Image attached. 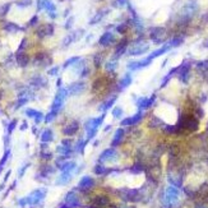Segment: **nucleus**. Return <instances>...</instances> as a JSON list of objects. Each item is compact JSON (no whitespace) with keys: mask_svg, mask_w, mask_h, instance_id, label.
<instances>
[{"mask_svg":"<svg viewBox=\"0 0 208 208\" xmlns=\"http://www.w3.org/2000/svg\"><path fill=\"white\" fill-rule=\"evenodd\" d=\"M106 118V114H101L97 118H90L88 120L84 121V130H86V139L91 142L96 137L98 132V128L102 125L103 120Z\"/></svg>","mask_w":208,"mask_h":208,"instance_id":"1","label":"nucleus"},{"mask_svg":"<svg viewBox=\"0 0 208 208\" xmlns=\"http://www.w3.org/2000/svg\"><path fill=\"white\" fill-rule=\"evenodd\" d=\"M69 96L68 93V90L65 87H60L59 90H57L56 95H55V98H54L52 101V105H51V109H50V111H51L52 114L57 115L61 111V109H63L64 106V102L65 100H67V97Z\"/></svg>","mask_w":208,"mask_h":208,"instance_id":"2","label":"nucleus"},{"mask_svg":"<svg viewBox=\"0 0 208 208\" xmlns=\"http://www.w3.org/2000/svg\"><path fill=\"white\" fill-rule=\"evenodd\" d=\"M46 193H47V190H46L45 188H38V189L33 190L29 195H27V197H26L28 206H37V204H40V203L45 199Z\"/></svg>","mask_w":208,"mask_h":208,"instance_id":"3","label":"nucleus"},{"mask_svg":"<svg viewBox=\"0 0 208 208\" xmlns=\"http://www.w3.org/2000/svg\"><path fill=\"white\" fill-rule=\"evenodd\" d=\"M96 185V181L92 176H88V175H84L82 179L79 180L78 185H77V189H78L80 193H87L90 192L91 189H93Z\"/></svg>","mask_w":208,"mask_h":208,"instance_id":"4","label":"nucleus"},{"mask_svg":"<svg viewBox=\"0 0 208 208\" xmlns=\"http://www.w3.org/2000/svg\"><path fill=\"white\" fill-rule=\"evenodd\" d=\"M64 204L67 206V208H78L80 207V199L79 197L75 194V189H73L70 192H68L65 194V198H64Z\"/></svg>","mask_w":208,"mask_h":208,"instance_id":"5","label":"nucleus"},{"mask_svg":"<svg viewBox=\"0 0 208 208\" xmlns=\"http://www.w3.org/2000/svg\"><path fill=\"white\" fill-rule=\"evenodd\" d=\"M178 198H179L178 188L174 186V185L167 186L166 192H165V203H166V206H172L176 201H178Z\"/></svg>","mask_w":208,"mask_h":208,"instance_id":"6","label":"nucleus"},{"mask_svg":"<svg viewBox=\"0 0 208 208\" xmlns=\"http://www.w3.org/2000/svg\"><path fill=\"white\" fill-rule=\"evenodd\" d=\"M155 101H156V95H152L149 97H139L136 101V106L139 111H144V110H148L155 103Z\"/></svg>","mask_w":208,"mask_h":208,"instance_id":"7","label":"nucleus"},{"mask_svg":"<svg viewBox=\"0 0 208 208\" xmlns=\"http://www.w3.org/2000/svg\"><path fill=\"white\" fill-rule=\"evenodd\" d=\"M143 118H144L143 111H138V113L132 115V116H128V118L123 119V120L120 121V125L123 126V128H124V126H133V125L138 124V123H141Z\"/></svg>","mask_w":208,"mask_h":208,"instance_id":"8","label":"nucleus"},{"mask_svg":"<svg viewBox=\"0 0 208 208\" xmlns=\"http://www.w3.org/2000/svg\"><path fill=\"white\" fill-rule=\"evenodd\" d=\"M190 68L192 65L189 61H183V64L178 67V77L179 79L181 80L184 83H188V80H189V74H190Z\"/></svg>","mask_w":208,"mask_h":208,"instance_id":"9","label":"nucleus"},{"mask_svg":"<svg viewBox=\"0 0 208 208\" xmlns=\"http://www.w3.org/2000/svg\"><path fill=\"white\" fill-rule=\"evenodd\" d=\"M38 9H45L51 18H56V6L51 0H38Z\"/></svg>","mask_w":208,"mask_h":208,"instance_id":"10","label":"nucleus"},{"mask_svg":"<svg viewBox=\"0 0 208 208\" xmlns=\"http://www.w3.org/2000/svg\"><path fill=\"white\" fill-rule=\"evenodd\" d=\"M116 156H118V151L114 147L106 148L105 151L98 156V164H105L107 161H113Z\"/></svg>","mask_w":208,"mask_h":208,"instance_id":"11","label":"nucleus"},{"mask_svg":"<svg viewBox=\"0 0 208 208\" xmlns=\"http://www.w3.org/2000/svg\"><path fill=\"white\" fill-rule=\"evenodd\" d=\"M148 49H149V46L146 44V42H137V44L133 45V47L129 50V55H132V56L142 55V54L147 52Z\"/></svg>","mask_w":208,"mask_h":208,"instance_id":"12","label":"nucleus"},{"mask_svg":"<svg viewBox=\"0 0 208 208\" xmlns=\"http://www.w3.org/2000/svg\"><path fill=\"white\" fill-rule=\"evenodd\" d=\"M165 33L166 31L162 27H156L151 31V40L156 44H162L164 42V37H165Z\"/></svg>","mask_w":208,"mask_h":208,"instance_id":"13","label":"nucleus"},{"mask_svg":"<svg viewBox=\"0 0 208 208\" xmlns=\"http://www.w3.org/2000/svg\"><path fill=\"white\" fill-rule=\"evenodd\" d=\"M67 90H68V93L72 95V96L80 95L82 92H84V90H86V83L84 82H74V83H72Z\"/></svg>","mask_w":208,"mask_h":208,"instance_id":"14","label":"nucleus"},{"mask_svg":"<svg viewBox=\"0 0 208 208\" xmlns=\"http://www.w3.org/2000/svg\"><path fill=\"white\" fill-rule=\"evenodd\" d=\"M78 130H79V123L77 120H73V121L69 123L67 126H64L63 134H64V136H67V137H73V136H75V134L78 133Z\"/></svg>","mask_w":208,"mask_h":208,"instance_id":"15","label":"nucleus"},{"mask_svg":"<svg viewBox=\"0 0 208 208\" xmlns=\"http://www.w3.org/2000/svg\"><path fill=\"white\" fill-rule=\"evenodd\" d=\"M116 98H118V96H116V95H114V96H111V97L106 98L105 101H103V102L101 103V105L98 106V109H97V110L100 111V113H102V114H106L110 109H113L114 103L116 102Z\"/></svg>","mask_w":208,"mask_h":208,"instance_id":"16","label":"nucleus"},{"mask_svg":"<svg viewBox=\"0 0 208 208\" xmlns=\"http://www.w3.org/2000/svg\"><path fill=\"white\" fill-rule=\"evenodd\" d=\"M24 114H26V116L27 118H29V119H33L34 123L36 124H40V123L44 120V114L41 113V111H37L36 109H26L24 111Z\"/></svg>","mask_w":208,"mask_h":208,"instance_id":"17","label":"nucleus"},{"mask_svg":"<svg viewBox=\"0 0 208 208\" xmlns=\"http://www.w3.org/2000/svg\"><path fill=\"white\" fill-rule=\"evenodd\" d=\"M124 136H125V129L123 128V126H121V128H119V129H116V132H115L114 137H113V141H111V146L115 148V147H118L119 144H121Z\"/></svg>","mask_w":208,"mask_h":208,"instance_id":"18","label":"nucleus"},{"mask_svg":"<svg viewBox=\"0 0 208 208\" xmlns=\"http://www.w3.org/2000/svg\"><path fill=\"white\" fill-rule=\"evenodd\" d=\"M169 50H171V47H170V45H169L167 42H166V44L162 45V46H161V47H159L157 50H155V51H153V52H151V54H149V55H148L147 57H148V59L152 61L153 59H156V57H159V56H161V55H164V54H166V52L169 51Z\"/></svg>","mask_w":208,"mask_h":208,"instance_id":"19","label":"nucleus"},{"mask_svg":"<svg viewBox=\"0 0 208 208\" xmlns=\"http://www.w3.org/2000/svg\"><path fill=\"white\" fill-rule=\"evenodd\" d=\"M114 42H115V36L111 32H105L98 40V44L101 46H110Z\"/></svg>","mask_w":208,"mask_h":208,"instance_id":"20","label":"nucleus"},{"mask_svg":"<svg viewBox=\"0 0 208 208\" xmlns=\"http://www.w3.org/2000/svg\"><path fill=\"white\" fill-rule=\"evenodd\" d=\"M132 82H133V77H132V74H130V73H126V74L120 79V82H119V84H118V90H119V91H124L125 88H128V87L130 86V84H132Z\"/></svg>","mask_w":208,"mask_h":208,"instance_id":"21","label":"nucleus"},{"mask_svg":"<svg viewBox=\"0 0 208 208\" xmlns=\"http://www.w3.org/2000/svg\"><path fill=\"white\" fill-rule=\"evenodd\" d=\"M126 47H128V41L123 40L120 44L116 46V50H115V54H114V60H118L119 57L126 51Z\"/></svg>","mask_w":208,"mask_h":208,"instance_id":"22","label":"nucleus"},{"mask_svg":"<svg viewBox=\"0 0 208 208\" xmlns=\"http://www.w3.org/2000/svg\"><path fill=\"white\" fill-rule=\"evenodd\" d=\"M73 179V172H61L56 180V185H67Z\"/></svg>","mask_w":208,"mask_h":208,"instance_id":"23","label":"nucleus"},{"mask_svg":"<svg viewBox=\"0 0 208 208\" xmlns=\"http://www.w3.org/2000/svg\"><path fill=\"white\" fill-rule=\"evenodd\" d=\"M114 171V169H107L106 166H103V164H97L96 166L93 167V172L96 175H100V176H102V175H109L111 174V172Z\"/></svg>","mask_w":208,"mask_h":208,"instance_id":"24","label":"nucleus"},{"mask_svg":"<svg viewBox=\"0 0 208 208\" xmlns=\"http://www.w3.org/2000/svg\"><path fill=\"white\" fill-rule=\"evenodd\" d=\"M90 143L87 139H83V138H80V139L77 141V143L74 146V148H73V151H75L77 153H79V155H83L84 153V149H86V146Z\"/></svg>","mask_w":208,"mask_h":208,"instance_id":"25","label":"nucleus"},{"mask_svg":"<svg viewBox=\"0 0 208 208\" xmlns=\"http://www.w3.org/2000/svg\"><path fill=\"white\" fill-rule=\"evenodd\" d=\"M54 33V26L52 24H45L42 26L40 29L37 31V34L40 37H45V36H51Z\"/></svg>","mask_w":208,"mask_h":208,"instance_id":"26","label":"nucleus"},{"mask_svg":"<svg viewBox=\"0 0 208 208\" xmlns=\"http://www.w3.org/2000/svg\"><path fill=\"white\" fill-rule=\"evenodd\" d=\"M77 169V164H75V161H69L67 160L65 162L61 165V167L59 169V170L61 172H73Z\"/></svg>","mask_w":208,"mask_h":208,"instance_id":"27","label":"nucleus"},{"mask_svg":"<svg viewBox=\"0 0 208 208\" xmlns=\"http://www.w3.org/2000/svg\"><path fill=\"white\" fill-rule=\"evenodd\" d=\"M54 141V132H52V129H45L44 132H42L41 134V142L42 143H46V144H49L50 142H52Z\"/></svg>","mask_w":208,"mask_h":208,"instance_id":"28","label":"nucleus"},{"mask_svg":"<svg viewBox=\"0 0 208 208\" xmlns=\"http://www.w3.org/2000/svg\"><path fill=\"white\" fill-rule=\"evenodd\" d=\"M56 152L59 153L60 156H64V157H70V155L73 153V147H68V146H63V144H59L56 147Z\"/></svg>","mask_w":208,"mask_h":208,"instance_id":"29","label":"nucleus"},{"mask_svg":"<svg viewBox=\"0 0 208 208\" xmlns=\"http://www.w3.org/2000/svg\"><path fill=\"white\" fill-rule=\"evenodd\" d=\"M176 73H178V67H176V68H172L171 70L167 74H166V75L164 77L162 82H161V88H164L165 86H166V84L169 83V80H170V79L172 78V77H174V74H176Z\"/></svg>","mask_w":208,"mask_h":208,"instance_id":"30","label":"nucleus"},{"mask_svg":"<svg viewBox=\"0 0 208 208\" xmlns=\"http://www.w3.org/2000/svg\"><path fill=\"white\" fill-rule=\"evenodd\" d=\"M28 61H29V59L26 54H22V52L17 54V63L21 65V67H26V65L28 64Z\"/></svg>","mask_w":208,"mask_h":208,"instance_id":"31","label":"nucleus"},{"mask_svg":"<svg viewBox=\"0 0 208 208\" xmlns=\"http://www.w3.org/2000/svg\"><path fill=\"white\" fill-rule=\"evenodd\" d=\"M111 114H113V118H114V119L119 120V119H121L123 115H124V110H123V107L116 106V107H114V109H113Z\"/></svg>","mask_w":208,"mask_h":208,"instance_id":"32","label":"nucleus"},{"mask_svg":"<svg viewBox=\"0 0 208 208\" xmlns=\"http://www.w3.org/2000/svg\"><path fill=\"white\" fill-rule=\"evenodd\" d=\"M79 60H80V57H79V56H73V57H70V59H68L67 61H65L64 65H63V68H64V69H67V68H69V67H72V65L77 64Z\"/></svg>","mask_w":208,"mask_h":208,"instance_id":"33","label":"nucleus"},{"mask_svg":"<svg viewBox=\"0 0 208 208\" xmlns=\"http://www.w3.org/2000/svg\"><path fill=\"white\" fill-rule=\"evenodd\" d=\"M40 157H41V159L44 160V161H50V160L52 159V153L49 151V148H47V149H44V148H42V149H41Z\"/></svg>","mask_w":208,"mask_h":208,"instance_id":"34","label":"nucleus"},{"mask_svg":"<svg viewBox=\"0 0 208 208\" xmlns=\"http://www.w3.org/2000/svg\"><path fill=\"white\" fill-rule=\"evenodd\" d=\"M32 86H34V87H41V86H44V84L46 83V80L42 78V77H36V78H33L32 79Z\"/></svg>","mask_w":208,"mask_h":208,"instance_id":"35","label":"nucleus"},{"mask_svg":"<svg viewBox=\"0 0 208 208\" xmlns=\"http://www.w3.org/2000/svg\"><path fill=\"white\" fill-rule=\"evenodd\" d=\"M17 124H18V120H17V119H14V120H11V121L9 123V124H8V128H6V129H8V130H6L8 136H10V134L14 132V129L17 128Z\"/></svg>","mask_w":208,"mask_h":208,"instance_id":"36","label":"nucleus"},{"mask_svg":"<svg viewBox=\"0 0 208 208\" xmlns=\"http://www.w3.org/2000/svg\"><path fill=\"white\" fill-rule=\"evenodd\" d=\"M132 174H141L142 171H143V166H142L141 164H134L132 167H130V170H129Z\"/></svg>","mask_w":208,"mask_h":208,"instance_id":"37","label":"nucleus"},{"mask_svg":"<svg viewBox=\"0 0 208 208\" xmlns=\"http://www.w3.org/2000/svg\"><path fill=\"white\" fill-rule=\"evenodd\" d=\"M116 67H118V60H110L109 63L106 64V70L107 72H114L115 69H116Z\"/></svg>","mask_w":208,"mask_h":208,"instance_id":"38","label":"nucleus"},{"mask_svg":"<svg viewBox=\"0 0 208 208\" xmlns=\"http://www.w3.org/2000/svg\"><path fill=\"white\" fill-rule=\"evenodd\" d=\"M105 13H106L105 10H103V11H100V13H97V14L95 15V18H93V19H91L90 24H96V23H97V22H100V21H101V19L103 18V15H105Z\"/></svg>","mask_w":208,"mask_h":208,"instance_id":"39","label":"nucleus"},{"mask_svg":"<svg viewBox=\"0 0 208 208\" xmlns=\"http://www.w3.org/2000/svg\"><path fill=\"white\" fill-rule=\"evenodd\" d=\"M9 156H10V149L6 148V151L4 152V156L1 157V160H0V166H4V165L6 164V161H8V159H9Z\"/></svg>","mask_w":208,"mask_h":208,"instance_id":"40","label":"nucleus"},{"mask_svg":"<svg viewBox=\"0 0 208 208\" xmlns=\"http://www.w3.org/2000/svg\"><path fill=\"white\" fill-rule=\"evenodd\" d=\"M5 29L10 31V32H17V31H19L21 28H19L17 24H14V23H8V24L5 26Z\"/></svg>","mask_w":208,"mask_h":208,"instance_id":"41","label":"nucleus"},{"mask_svg":"<svg viewBox=\"0 0 208 208\" xmlns=\"http://www.w3.org/2000/svg\"><path fill=\"white\" fill-rule=\"evenodd\" d=\"M197 68L202 69V70H208V60H202L197 63Z\"/></svg>","mask_w":208,"mask_h":208,"instance_id":"42","label":"nucleus"},{"mask_svg":"<svg viewBox=\"0 0 208 208\" xmlns=\"http://www.w3.org/2000/svg\"><path fill=\"white\" fill-rule=\"evenodd\" d=\"M128 24H126V23H121V24H119L118 27H116V31L119 33H125L126 31H128Z\"/></svg>","mask_w":208,"mask_h":208,"instance_id":"43","label":"nucleus"},{"mask_svg":"<svg viewBox=\"0 0 208 208\" xmlns=\"http://www.w3.org/2000/svg\"><path fill=\"white\" fill-rule=\"evenodd\" d=\"M18 204H19V207H22V208L27 207V206H28V203H27V198H26V197L21 198V199L18 201Z\"/></svg>","mask_w":208,"mask_h":208,"instance_id":"44","label":"nucleus"},{"mask_svg":"<svg viewBox=\"0 0 208 208\" xmlns=\"http://www.w3.org/2000/svg\"><path fill=\"white\" fill-rule=\"evenodd\" d=\"M59 70H60L59 67H54L52 69H50L47 73H49V75H57L59 74Z\"/></svg>","mask_w":208,"mask_h":208,"instance_id":"45","label":"nucleus"},{"mask_svg":"<svg viewBox=\"0 0 208 208\" xmlns=\"http://www.w3.org/2000/svg\"><path fill=\"white\" fill-rule=\"evenodd\" d=\"M128 4V0H116L115 1V5H118V6H124V5H126Z\"/></svg>","mask_w":208,"mask_h":208,"instance_id":"46","label":"nucleus"},{"mask_svg":"<svg viewBox=\"0 0 208 208\" xmlns=\"http://www.w3.org/2000/svg\"><path fill=\"white\" fill-rule=\"evenodd\" d=\"M31 3H32V0H22V1L18 3L19 6H27V5H31Z\"/></svg>","mask_w":208,"mask_h":208,"instance_id":"47","label":"nucleus"},{"mask_svg":"<svg viewBox=\"0 0 208 208\" xmlns=\"http://www.w3.org/2000/svg\"><path fill=\"white\" fill-rule=\"evenodd\" d=\"M73 22H74V18L73 17H69V21H67V23H65V28H70Z\"/></svg>","mask_w":208,"mask_h":208,"instance_id":"48","label":"nucleus"},{"mask_svg":"<svg viewBox=\"0 0 208 208\" xmlns=\"http://www.w3.org/2000/svg\"><path fill=\"white\" fill-rule=\"evenodd\" d=\"M29 166V164H26L23 167H21V170H19V178H21V176H23V174H24V171H26V169Z\"/></svg>","mask_w":208,"mask_h":208,"instance_id":"49","label":"nucleus"},{"mask_svg":"<svg viewBox=\"0 0 208 208\" xmlns=\"http://www.w3.org/2000/svg\"><path fill=\"white\" fill-rule=\"evenodd\" d=\"M37 22H38V17H37V15H34V17H33V18L29 21V24H31V26H34Z\"/></svg>","mask_w":208,"mask_h":208,"instance_id":"50","label":"nucleus"},{"mask_svg":"<svg viewBox=\"0 0 208 208\" xmlns=\"http://www.w3.org/2000/svg\"><path fill=\"white\" fill-rule=\"evenodd\" d=\"M27 128H28V123H27V121H23V123H22V125H21V128H19V129H21L22 132H23V130H26Z\"/></svg>","mask_w":208,"mask_h":208,"instance_id":"51","label":"nucleus"},{"mask_svg":"<svg viewBox=\"0 0 208 208\" xmlns=\"http://www.w3.org/2000/svg\"><path fill=\"white\" fill-rule=\"evenodd\" d=\"M110 129H111V125H106V126H105V129H103V132L106 133V132H109Z\"/></svg>","mask_w":208,"mask_h":208,"instance_id":"52","label":"nucleus"},{"mask_svg":"<svg viewBox=\"0 0 208 208\" xmlns=\"http://www.w3.org/2000/svg\"><path fill=\"white\" fill-rule=\"evenodd\" d=\"M3 167H4V166H0V174L3 172Z\"/></svg>","mask_w":208,"mask_h":208,"instance_id":"53","label":"nucleus"},{"mask_svg":"<svg viewBox=\"0 0 208 208\" xmlns=\"http://www.w3.org/2000/svg\"><path fill=\"white\" fill-rule=\"evenodd\" d=\"M59 208H67V206H65V204H63V206H61V207H59Z\"/></svg>","mask_w":208,"mask_h":208,"instance_id":"54","label":"nucleus"}]
</instances>
